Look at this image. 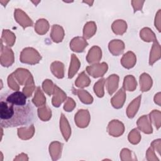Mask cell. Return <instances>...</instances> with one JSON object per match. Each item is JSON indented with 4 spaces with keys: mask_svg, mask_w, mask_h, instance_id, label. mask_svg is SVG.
I'll return each mask as SVG.
<instances>
[{
    "mask_svg": "<svg viewBox=\"0 0 161 161\" xmlns=\"http://www.w3.org/2000/svg\"><path fill=\"white\" fill-rule=\"evenodd\" d=\"M26 96L19 91L2 94L0 98V124L11 128L27 125L33 121V108Z\"/></svg>",
    "mask_w": 161,
    "mask_h": 161,
    "instance_id": "1",
    "label": "cell"
},
{
    "mask_svg": "<svg viewBox=\"0 0 161 161\" xmlns=\"http://www.w3.org/2000/svg\"><path fill=\"white\" fill-rule=\"evenodd\" d=\"M19 59L20 62L23 64L35 65L39 63L42 56L36 49L32 47H26L21 51Z\"/></svg>",
    "mask_w": 161,
    "mask_h": 161,
    "instance_id": "2",
    "label": "cell"
},
{
    "mask_svg": "<svg viewBox=\"0 0 161 161\" xmlns=\"http://www.w3.org/2000/svg\"><path fill=\"white\" fill-rule=\"evenodd\" d=\"M14 61V53L11 48L8 46H4L3 42L1 43L0 62L2 66L8 67L11 66Z\"/></svg>",
    "mask_w": 161,
    "mask_h": 161,
    "instance_id": "3",
    "label": "cell"
},
{
    "mask_svg": "<svg viewBox=\"0 0 161 161\" xmlns=\"http://www.w3.org/2000/svg\"><path fill=\"white\" fill-rule=\"evenodd\" d=\"M108 69V64L106 62H102L101 64H94L92 65L87 66L86 67V71L94 78H97L103 77L107 72Z\"/></svg>",
    "mask_w": 161,
    "mask_h": 161,
    "instance_id": "4",
    "label": "cell"
},
{
    "mask_svg": "<svg viewBox=\"0 0 161 161\" xmlns=\"http://www.w3.org/2000/svg\"><path fill=\"white\" fill-rule=\"evenodd\" d=\"M91 116L87 109H79L74 116V121L76 125L81 128H86L89 124Z\"/></svg>",
    "mask_w": 161,
    "mask_h": 161,
    "instance_id": "5",
    "label": "cell"
},
{
    "mask_svg": "<svg viewBox=\"0 0 161 161\" xmlns=\"http://www.w3.org/2000/svg\"><path fill=\"white\" fill-rule=\"evenodd\" d=\"M108 133L114 137H118L122 135L125 131V126L122 122L118 119L111 121L107 127Z\"/></svg>",
    "mask_w": 161,
    "mask_h": 161,
    "instance_id": "6",
    "label": "cell"
},
{
    "mask_svg": "<svg viewBox=\"0 0 161 161\" xmlns=\"http://www.w3.org/2000/svg\"><path fill=\"white\" fill-rule=\"evenodd\" d=\"M14 19L23 29L28 26H32L33 25L31 19L21 9H15L14 11Z\"/></svg>",
    "mask_w": 161,
    "mask_h": 161,
    "instance_id": "7",
    "label": "cell"
},
{
    "mask_svg": "<svg viewBox=\"0 0 161 161\" xmlns=\"http://www.w3.org/2000/svg\"><path fill=\"white\" fill-rule=\"evenodd\" d=\"M88 45V43L84 37L76 36L70 42V49L75 52H82L85 48Z\"/></svg>",
    "mask_w": 161,
    "mask_h": 161,
    "instance_id": "8",
    "label": "cell"
},
{
    "mask_svg": "<svg viewBox=\"0 0 161 161\" xmlns=\"http://www.w3.org/2000/svg\"><path fill=\"white\" fill-rule=\"evenodd\" d=\"M101 57L102 51L101 48L98 46H93L89 49L86 57V60L89 64H92L99 62Z\"/></svg>",
    "mask_w": 161,
    "mask_h": 161,
    "instance_id": "9",
    "label": "cell"
},
{
    "mask_svg": "<svg viewBox=\"0 0 161 161\" xmlns=\"http://www.w3.org/2000/svg\"><path fill=\"white\" fill-rule=\"evenodd\" d=\"M13 75L19 85H25L28 79L32 76L28 69L23 68L17 69L13 73Z\"/></svg>",
    "mask_w": 161,
    "mask_h": 161,
    "instance_id": "10",
    "label": "cell"
},
{
    "mask_svg": "<svg viewBox=\"0 0 161 161\" xmlns=\"http://www.w3.org/2000/svg\"><path fill=\"white\" fill-rule=\"evenodd\" d=\"M67 99V94L57 85H55L52 103L53 106L58 108Z\"/></svg>",
    "mask_w": 161,
    "mask_h": 161,
    "instance_id": "11",
    "label": "cell"
},
{
    "mask_svg": "<svg viewBox=\"0 0 161 161\" xmlns=\"http://www.w3.org/2000/svg\"><path fill=\"white\" fill-rule=\"evenodd\" d=\"M126 100V93L125 89L122 87L116 93V94L111 99L112 106L116 109H119L123 107Z\"/></svg>",
    "mask_w": 161,
    "mask_h": 161,
    "instance_id": "12",
    "label": "cell"
},
{
    "mask_svg": "<svg viewBox=\"0 0 161 161\" xmlns=\"http://www.w3.org/2000/svg\"><path fill=\"white\" fill-rule=\"evenodd\" d=\"M108 48L113 55L118 56L123 53L125 49V43L120 40L114 39L109 43Z\"/></svg>",
    "mask_w": 161,
    "mask_h": 161,
    "instance_id": "13",
    "label": "cell"
},
{
    "mask_svg": "<svg viewBox=\"0 0 161 161\" xmlns=\"http://www.w3.org/2000/svg\"><path fill=\"white\" fill-rule=\"evenodd\" d=\"M136 124L138 128L142 132L147 134H150L153 132L151 123L148 119V115H143L140 117L137 120Z\"/></svg>",
    "mask_w": 161,
    "mask_h": 161,
    "instance_id": "14",
    "label": "cell"
},
{
    "mask_svg": "<svg viewBox=\"0 0 161 161\" xmlns=\"http://www.w3.org/2000/svg\"><path fill=\"white\" fill-rule=\"evenodd\" d=\"M136 62V57L133 52L128 51L125 53L121 59V64L126 69H131L133 67Z\"/></svg>",
    "mask_w": 161,
    "mask_h": 161,
    "instance_id": "15",
    "label": "cell"
},
{
    "mask_svg": "<svg viewBox=\"0 0 161 161\" xmlns=\"http://www.w3.org/2000/svg\"><path fill=\"white\" fill-rule=\"evenodd\" d=\"M60 129L64 140L67 142L71 135V128L67 119L63 113H62L60 116Z\"/></svg>",
    "mask_w": 161,
    "mask_h": 161,
    "instance_id": "16",
    "label": "cell"
},
{
    "mask_svg": "<svg viewBox=\"0 0 161 161\" xmlns=\"http://www.w3.org/2000/svg\"><path fill=\"white\" fill-rule=\"evenodd\" d=\"M118 82L119 76L116 74H112L105 80L107 91L109 95H112L116 91L118 87Z\"/></svg>",
    "mask_w": 161,
    "mask_h": 161,
    "instance_id": "17",
    "label": "cell"
},
{
    "mask_svg": "<svg viewBox=\"0 0 161 161\" xmlns=\"http://www.w3.org/2000/svg\"><path fill=\"white\" fill-rule=\"evenodd\" d=\"M63 144L59 142H52L49 145V153L53 160H58L61 157Z\"/></svg>",
    "mask_w": 161,
    "mask_h": 161,
    "instance_id": "18",
    "label": "cell"
},
{
    "mask_svg": "<svg viewBox=\"0 0 161 161\" xmlns=\"http://www.w3.org/2000/svg\"><path fill=\"white\" fill-rule=\"evenodd\" d=\"M65 33L63 28L58 25H53L52 28L50 37L55 43L61 42L64 37Z\"/></svg>",
    "mask_w": 161,
    "mask_h": 161,
    "instance_id": "19",
    "label": "cell"
},
{
    "mask_svg": "<svg viewBox=\"0 0 161 161\" xmlns=\"http://www.w3.org/2000/svg\"><path fill=\"white\" fill-rule=\"evenodd\" d=\"M142 96L139 95L134 99L128 105L126 109V114L129 118H133L136 114L140 105Z\"/></svg>",
    "mask_w": 161,
    "mask_h": 161,
    "instance_id": "20",
    "label": "cell"
},
{
    "mask_svg": "<svg viewBox=\"0 0 161 161\" xmlns=\"http://www.w3.org/2000/svg\"><path fill=\"white\" fill-rule=\"evenodd\" d=\"M35 133V127L31 125L28 127H21L18 129V136L22 140H28L33 137Z\"/></svg>",
    "mask_w": 161,
    "mask_h": 161,
    "instance_id": "21",
    "label": "cell"
},
{
    "mask_svg": "<svg viewBox=\"0 0 161 161\" xmlns=\"http://www.w3.org/2000/svg\"><path fill=\"white\" fill-rule=\"evenodd\" d=\"M80 66V62L79 58L75 56V54L72 53L71 55V60L70 64V67L68 72V78L72 79L74 77L75 74L77 72Z\"/></svg>",
    "mask_w": 161,
    "mask_h": 161,
    "instance_id": "22",
    "label": "cell"
},
{
    "mask_svg": "<svg viewBox=\"0 0 161 161\" xmlns=\"http://www.w3.org/2000/svg\"><path fill=\"white\" fill-rule=\"evenodd\" d=\"M73 93L77 94L82 103L86 104H90L93 102L92 96L86 90L84 89H75L72 87Z\"/></svg>",
    "mask_w": 161,
    "mask_h": 161,
    "instance_id": "23",
    "label": "cell"
},
{
    "mask_svg": "<svg viewBox=\"0 0 161 161\" xmlns=\"http://www.w3.org/2000/svg\"><path fill=\"white\" fill-rule=\"evenodd\" d=\"M50 70L52 74L58 79H62L64 77V65L59 61H55L50 65Z\"/></svg>",
    "mask_w": 161,
    "mask_h": 161,
    "instance_id": "24",
    "label": "cell"
},
{
    "mask_svg": "<svg viewBox=\"0 0 161 161\" xmlns=\"http://www.w3.org/2000/svg\"><path fill=\"white\" fill-rule=\"evenodd\" d=\"M111 28L114 33L121 35L126 31L127 23L123 19H117L112 23Z\"/></svg>",
    "mask_w": 161,
    "mask_h": 161,
    "instance_id": "25",
    "label": "cell"
},
{
    "mask_svg": "<svg viewBox=\"0 0 161 161\" xmlns=\"http://www.w3.org/2000/svg\"><path fill=\"white\" fill-rule=\"evenodd\" d=\"M1 41L4 42L8 47L14 45L16 41V36L14 33L8 29H4L2 31Z\"/></svg>",
    "mask_w": 161,
    "mask_h": 161,
    "instance_id": "26",
    "label": "cell"
},
{
    "mask_svg": "<svg viewBox=\"0 0 161 161\" xmlns=\"http://www.w3.org/2000/svg\"><path fill=\"white\" fill-rule=\"evenodd\" d=\"M50 28L48 21L45 19H39L35 25V31L39 35H43L47 33Z\"/></svg>",
    "mask_w": 161,
    "mask_h": 161,
    "instance_id": "27",
    "label": "cell"
},
{
    "mask_svg": "<svg viewBox=\"0 0 161 161\" xmlns=\"http://www.w3.org/2000/svg\"><path fill=\"white\" fill-rule=\"evenodd\" d=\"M140 89L142 92L148 91L152 86V79L147 73H143L140 77Z\"/></svg>",
    "mask_w": 161,
    "mask_h": 161,
    "instance_id": "28",
    "label": "cell"
},
{
    "mask_svg": "<svg viewBox=\"0 0 161 161\" xmlns=\"http://www.w3.org/2000/svg\"><path fill=\"white\" fill-rule=\"evenodd\" d=\"M32 102L36 107H41L45 105L46 103V97L39 86L36 87L35 96L32 99Z\"/></svg>",
    "mask_w": 161,
    "mask_h": 161,
    "instance_id": "29",
    "label": "cell"
},
{
    "mask_svg": "<svg viewBox=\"0 0 161 161\" xmlns=\"http://www.w3.org/2000/svg\"><path fill=\"white\" fill-rule=\"evenodd\" d=\"M96 24L94 21L86 23L83 28V36L86 39L91 38L96 32Z\"/></svg>",
    "mask_w": 161,
    "mask_h": 161,
    "instance_id": "30",
    "label": "cell"
},
{
    "mask_svg": "<svg viewBox=\"0 0 161 161\" xmlns=\"http://www.w3.org/2000/svg\"><path fill=\"white\" fill-rule=\"evenodd\" d=\"M137 86V82L132 75H128L124 78L123 84V88L125 90L128 91H133Z\"/></svg>",
    "mask_w": 161,
    "mask_h": 161,
    "instance_id": "31",
    "label": "cell"
},
{
    "mask_svg": "<svg viewBox=\"0 0 161 161\" xmlns=\"http://www.w3.org/2000/svg\"><path fill=\"white\" fill-rule=\"evenodd\" d=\"M91 83V80L89 77L87 75L84 71L80 73L75 81V84L77 87L80 88H84L89 86Z\"/></svg>",
    "mask_w": 161,
    "mask_h": 161,
    "instance_id": "32",
    "label": "cell"
},
{
    "mask_svg": "<svg viewBox=\"0 0 161 161\" xmlns=\"http://www.w3.org/2000/svg\"><path fill=\"white\" fill-rule=\"evenodd\" d=\"M38 116L43 121H47L52 117V111L48 106L45 104L38 109Z\"/></svg>",
    "mask_w": 161,
    "mask_h": 161,
    "instance_id": "33",
    "label": "cell"
},
{
    "mask_svg": "<svg viewBox=\"0 0 161 161\" xmlns=\"http://www.w3.org/2000/svg\"><path fill=\"white\" fill-rule=\"evenodd\" d=\"M140 38L145 42H150L157 40L155 33L149 28H144L140 32Z\"/></svg>",
    "mask_w": 161,
    "mask_h": 161,
    "instance_id": "34",
    "label": "cell"
},
{
    "mask_svg": "<svg viewBox=\"0 0 161 161\" xmlns=\"http://www.w3.org/2000/svg\"><path fill=\"white\" fill-rule=\"evenodd\" d=\"M160 48V45L159 43L157 42V40H155L154 41V43L153 44L152 48L151 49L150 51V58H149V64L150 65H152L153 64V63L157 61L158 59H159V58H158L156 55V53H160V50H158Z\"/></svg>",
    "mask_w": 161,
    "mask_h": 161,
    "instance_id": "35",
    "label": "cell"
},
{
    "mask_svg": "<svg viewBox=\"0 0 161 161\" xmlns=\"http://www.w3.org/2000/svg\"><path fill=\"white\" fill-rule=\"evenodd\" d=\"M105 84V79L102 78L97 81L94 85V91L96 96L99 97H103L104 94V86Z\"/></svg>",
    "mask_w": 161,
    "mask_h": 161,
    "instance_id": "36",
    "label": "cell"
},
{
    "mask_svg": "<svg viewBox=\"0 0 161 161\" xmlns=\"http://www.w3.org/2000/svg\"><path fill=\"white\" fill-rule=\"evenodd\" d=\"M35 89V85L33 80V76H31L27 82L25 84V87L23 89V92L26 96L27 97H29L31 96L33 91Z\"/></svg>",
    "mask_w": 161,
    "mask_h": 161,
    "instance_id": "37",
    "label": "cell"
},
{
    "mask_svg": "<svg viewBox=\"0 0 161 161\" xmlns=\"http://www.w3.org/2000/svg\"><path fill=\"white\" fill-rule=\"evenodd\" d=\"M128 139L129 142L133 145L138 144L140 142V141L141 140V136H140L139 131H138V130L136 128L133 129L129 133Z\"/></svg>",
    "mask_w": 161,
    "mask_h": 161,
    "instance_id": "38",
    "label": "cell"
},
{
    "mask_svg": "<svg viewBox=\"0 0 161 161\" xmlns=\"http://www.w3.org/2000/svg\"><path fill=\"white\" fill-rule=\"evenodd\" d=\"M54 87L55 85L50 79H45L42 83V88L44 92L48 96H51L53 94Z\"/></svg>",
    "mask_w": 161,
    "mask_h": 161,
    "instance_id": "39",
    "label": "cell"
},
{
    "mask_svg": "<svg viewBox=\"0 0 161 161\" xmlns=\"http://www.w3.org/2000/svg\"><path fill=\"white\" fill-rule=\"evenodd\" d=\"M8 85L9 87L14 91H19V86L17 80H16L13 74H11L8 77Z\"/></svg>",
    "mask_w": 161,
    "mask_h": 161,
    "instance_id": "40",
    "label": "cell"
},
{
    "mask_svg": "<svg viewBox=\"0 0 161 161\" xmlns=\"http://www.w3.org/2000/svg\"><path fill=\"white\" fill-rule=\"evenodd\" d=\"M76 106V103L74 100L71 97H67L64 106V109L67 112L72 111Z\"/></svg>",
    "mask_w": 161,
    "mask_h": 161,
    "instance_id": "41",
    "label": "cell"
},
{
    "mask_svg": "<svg viewBox=\"0 0 161 161\" xmlns=\"http://www.w3.org/2000/svg\"><path fill=\"white\" fill-rule=\"evenodd\" d=\"M131 152L128 148H123L120 152V158L122 160H133L131 157Z\"/></svg>",
    "mask_w": 161,
    "mask_h": 161,
    "instance_id": "42",
    "label": "cell"
},
{
    "mask_svg": "<svg viewBox=\"0 0 161 161\" xmlns=\"http://www.w3.org/2000/svg\"><path fill=\"white\" fill-rule=\"evenodd\" d=\"M144 1H132L131 4L133 8L134 9V13L137 11H140L142 9L143 4L144 3Z\"/></svg>",
    "mask_w": 161,
    "mask_h": 161,
    "instance_id": "43",
    "label": "cell"
},
{
    "mask_svg": "<svg viewBox=\"0 0 161 161\" xmlns=\"http://www.w3.org/2000/svg\"><path fill=\"white\" fill-rule=\"evenodd\" d=\"M147 160H156V159L158 160V158H156V156L154 154L153 150L152 147H150L147 152Z\"/></svg>",
    "mask_w": 161,
    "mask_h": 161,
    "instance_id": "44",
    "label": "cell"
},
{
    "mask_svg": "<svg viewBox=\"0 0 161 161\" xmlns=\"http://www.w3.org/2000/svg\"><path fill=\"white\" fill-rule=\"evenodd\" d=\"M28 155L24 153H21L16 156V158H14V160H28Z\"/></svg>",
    "mask_w": 161,
    "mask_h": 161,
    "instance_id": "45",
    "label": "cell"
},
{
    "mask_svg": "<svg viewBox=\"0 0 161 161\" xmlns=\"http://www.w3.org/2000/svg\"><path fill=\"white\" fill-rule=\"evenodd\" d=\"M84 3H89V6H92V4L93 3V1L92 2H91V3H90V2H88V1H83Z\"/></svg>",
    "mask_w": 161,
    "mask_h": 161,
    "instance_id": "46",
    "label": "cell"
}]
</instances>
